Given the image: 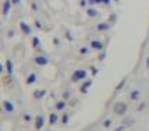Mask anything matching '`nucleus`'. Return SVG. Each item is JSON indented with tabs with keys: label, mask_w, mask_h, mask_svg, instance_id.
Returning <instances> with one entry per match:
<instances>
[{
	"label": "nucleus",
	"mask_w": 149,
	"mask_h": 131,
	"mask_svg": "<svg viewBox=\"0 0 149 131\" xmlns=\"http://www.w3.org/2000/svg\"><path fill=\"white\" fill-rule=\"evenodd\" d=\"M91 70H92V74H93V75H96L97 74V70L95 68V67H91Z\"/></svg>",
	"instance_id": "2f4dec72"
},
{
	"label": "nucleus",
	"mask_w": 149,
	"mask_h": 131,
	"mask_svg": "<svg viewBox=\"0 0 149 131\" xmlns=\"http://www.w3.org/2000/svg\"><path fill=\"white\" fill-rule=\"evenodd\" d=\"M35 25H36V28H38V29H42V22H40V20H39V18H36V20H35Z\"/></svg>",
	"instance_id": "393cba45"
},
{
	"label": "nucleus",
	"mask_w": 149,
	"mask_h": 131,
	"mask_svg": "<svg viewBox=\"0 0 149 131\" xmlns=\"http://www.w3.org/2000/svg\"><path fill=\"white\" fill-rule=\"evenodd\" d=\"M65 36L68 38V40H74L72 39V36H71V33H70V31H67V32H65Z\"/></svg>",
	"instance_id": "c756f323"
},
{
	"label": "nucleus",
	"mask_w": 149,
	"mask_h": 131,
	"mask_svg": "<svg viewBox=\"0 0 149 131\" xmlns=\"http://www.w3.org/2000/svg\"><path fill=\"white\" fill-rule=\"evenodd\" d=\"M86 14L91 17V18H96L97 15H99V11H97L95 7H92V6H89L88 8H86Z\"/></svg>",
	"instance_id": "4468645a"
},
{
	"label": "nucleus",
	"mask_w": 149,
	"mask_h": 131,
	"mask_svg": "<svg viewBox=\"0 0 149 131\" xmlns=\"http://www.w3.org/2000/svg\"><path fill=\"white\" fill-rule=\"evenodd\" d=\"M124 84H125V79H123V81H120V82H118V85L116 86V89H117V91H120V89H121V88L124 86Z\"/></svg>",
	"instance_id": "b1692460"
},
{
	"label": "nucleus",
	"mask_w": 149,
	"mask_h": 131,
	"mask_svg": "<svg viewBox=\"0 0 149 131\" xmlns=\"http://www.w3.org/2000/svg\"><path fill=\"white\" fill-rule=\"evenodd\" d=\"M70 98H71V92H70V91H64V92H63V99L68 100Z\"/></svg>",
	"instance_id": "412c9836"
},
{
	"label": "nucleus",
	"mask_w": 149,
	"mask_h": 131,
	"mask_svg": "<svg viewBox=\"0 0 149 131\" xmlns=\"http://www.w3.org/2000/svg\"><path fill=\"white\" fill-rule=\"evenodd\" d=\"M38 81V74L33 71V72H29V75L26 77V79H25V82L28 84V85H32V84H35Z\"/></svg>",
	"instance_id": "6e6552de"
},
{
	"label": "nucleus",
	"mask_w": 149,
	"mask_h": 131,
	"mask_svg": "<svg viewBox=\"0 0 149 131\" xmlns=\"http://www.w3.org/2000/svg\"><path fill=\"white\" fill-rule=\"evenodd\" d=\"M13 4H15V6H19V4H21V0H13Z\"/></svg>",
	"instance_id": "7c9ffc66"
},
{
	"label": "nucleus",
	"mask_w": 149,
	"mask_h": 131,
	"mask_svg": "<svg viewBox=\"0 0 149 131\" xmlns=\"http://www.w3.org/2000/svg\"><path fill=\"white\" fill-rule=\"evenodd\" d=\"M31 8H32V11H35V13H36V11H39V7H38V4H36V3H32V4H31Z\"/></svg>",
	"instance_id": "bb28decb"
},
{
	"label": "nucleus",
	"mask_w": 149,
	"mask_h": 131,
	"mask_svg": "<svg viewBox=\"0 0 149 131\" xmlns=\"http://www.w3.org/2000/svg\"><path fill=\"white\" fill-rule=\"evenodd\" d=\"M127 110H128V106H127V103H124V102H117L113 106V111H114V114H117V116H124L127 113Z\"/></svg>",
	"instance_id": "f257e3e1"
},
{
	"label": "nucleus",
	"mask_w": 149,
	"mask_h": 131,
	"mask_svg": "<svg viewBox=\"0 0 149 131\" xmlns=\"http://www.w3.org/2000/svg\"><path fill=\"white\" fill-rule=\"evenodd\" d=\"M11 4H13V0H4V3H3V15L4 17L8 15L10 10H11Z\"/></svg>",
	"instance_id": "0eeeda50"
},
{
	"label": "nucleus",
	"mask_w": 149,
	"mask_h": 131,
	"mask_svg": "<svg viewBox=\"0 0 149 131\" xmlns=\"http://www.w3.org/2000/svg\"><path fill=\"white\" fill-rule=\"evenodd\" d=\"M110 125H111V118H106V120L103 121V127L104 128H109Z\"/></svg>",
	"instance_id": "4be33fe9"
},
{
	"label": "nucleus",
	"mask_w": 149,
	"mask_h": 131,
	"mask_svg": "<svg viewBox=\"0 0 149 131\" xmlns=\"http://www.w3.org/2000/svg\"><path fill=\"white\" fill-rule=\"evenodd\" d=\"M91 47L93 50H97V52H102L103 50V42L100 39H92L91 40Z\"/></svg>",
	"instance_id": "20e7f679"
},
{
	"label": "nucleus",
	"mask_w": 149,
	"mask_h": 131,
	"mask_svg": "<svg viewBox=\"0 0 149 131\" xmlns=\"http://www.w3.org/2000/svg\"><path fill=\"white\" fill-rule=\"evenodd\" d=\"M43 125H45V116L38 114V116L35 117V128H36V130H42Z\"/></svg>",
	"instance_id": "39448f33"
},
{
	"label": "nucleus",
	"mask_w": 149,
	"mask_h": 131,
	"mask_svg": "<svg viewBox=\"0 0 149 131\" xmlns=\"http://www.w3.org/2000/svg\"><path fill=\"white\" fill-rule=\"evenodd\" d=\"M111 26L109 22H99L96 25V31H99V32H106V31H109Z\"/></svg>",
	"instance_id": "9d476101"
},
{
	"label": "nucleus",
	"mask_w": 149,
	"mask_h": 131,
	"mask_svg": "<svg viewBox=\"0 0 149 131\" xmlns=\"http://www.w3.org/2000/svg\"><path fill=\"white\" fill-rule=\"evenodd\" d=\"M58 121V116L56 114V113H52L50 116H49V124L50 125H54Z\"/></svg>",
	"instance_id": "f3484780"
},
{
	"label": "nucleus",
	"mask_w": 149,
	"mask_h": 131,
	"mask_svg": "<svg viewBox=\"0 0 149 131\" xmlns=\"http://www.w3.org/2000/svg\"><path fill=\"white\" fill-rule=\"evenodd\" d=\"M68 120H70V116H68L67 113L61 116V123H63V124H67V123H68Z\"/></svg>",
	"instance_id": "aec40b11"
},
{
	"label": "nucleus",
	"mask_w": 149,
	"mask_h": 131,
	"mask_svg": "<svg viewBox=\"0 0 149 131\" xmlns=\"http://www.w3.org/2000/svg\"><path fill=\"white\" fill-rule=\"evenodd\" d=\"M31 43H32V47H33V49H39V47H40V39H39L38 36H33V38H32V42H31Z\"/></svg>",
	"instance_id": "a211bd4d"
},
{
	"label": "nucleus",
	"mask_w": 149,
	"mask_h": 131,
	"mask_svg": "<svg viewBox=\"0 0 149 131\" xmlns=\"http://www.w3.org/2000/svg\"><path fill=\"white\" fill-rule=\"evenodd\" d=\"M114 1H118V0H114Z\"/></svg>",
	"instance_id": "e433bc0d"
},
{
	"label": "nucleus",
	"mask_w": 149,
	"mask_h": 131,
	"mask_svg": "<svg viewBox=\"0 0 149 131\" xmlns=\"http://www.w3.org/2000/svg\"><path fill=\"white\" fill-rule=\"evenodd\" d=\"M33 63L38 66H46L49 63V59L46 56H36V57H33Z\"/></svg>",
	"instance_id": "423d86ee"
},
{
	"label": "nucleus",
	"mask_w": 149,
	"mask_h": 131,
	"mask_svg": "<svg viewBox=\"0 0 149 131\" xmlns=\"http://www.w3.org/2000/svg\"><path fill=\"white\" fill-rule=\"evenodd\" d=\"M79 6H81V7L89 6V4H88V0H81V1H79Z\"/></svg>",
	"instance_id": "cd10ccee"
},
{
	"label": "nucleus",
	"mask_w": 149,
	"mask_h": 131,
	"mask_svg": "<svg viewBox=\"0 0 149 131\" xmlns=\"http://www.w3.org/2000/svg\"><path fill=\"white\" fill-rule=\"evenodd\" d=\"M91 86H92V81H91V79H89V81H85L84 84L79 86V92H81V93H84V95H86V93H88V89H89Z\"/></svg>",
	"instance_id": "9b49d317"
},
{
	"label": "nucleus",
	"mask_w": 149,
	"mask_h": 131,
	"mask_svg": "<svg viewBox=\"0 0 149 131\" xmlns=\"http://www.w3.org/2000/svg\"><path fill=\"white\" fill-rule=\"evenodd\" d=\"M3 107H4V110L7 111V113H13L14 111V103L13 102H10V100H4L3 102Z\"/></svg>",
	"instance_id": "ddd939ff"
},
{
	"label": "nucleus",
	"mask_w": 149,
	"mask_h": 131,
	"mask_svg": "<svg viewBox=\"0 0 149 131\" xmlns=\"http://www.w3.org/2000/svg\"><path fill=\"white\" fill-rule=\"evenodd\" d=\"M116 131H124L125 130V124H120V125H117L116 128H114Z\"/></svg>",
	"instance_id": "a878e982"
},
{
	"label": "nucleus",
	"mask_w": 149,
	"mask_h": 131,
	"mask_svg": "<svg viewBox=\"0 0 149 131\" xmlns=\"http://www.w3.org/2000/svg\"><path fill=\"white\" fill-rule=\"evenodd\" d=\"M14 33H15V31H14V29H11V31H8L7 36H8V38H11V36H14Z\"/></svg>",
	"instance_id": "c85d7f7f"
},
{
	"label": "nucleus",
	"mask_w": 149,
	"mask_h": 131,
	"mask_svg": "<svg viewBox=\"0 0 149 131\" xmlns=\"http://www.w3.org/2000/svg\"><path fill=\"white\" fill-rule=\"evenodd\" d=\"M89 53V47L88 46H82L81 49H79V54L81 56H85V54H88Z\"/></svg>",
	"instance_id": "6ab92c4d"
},
{
	"label": "nucleus",
	"mask_w": 149,
	"mask_h": 131,
	"mask_svg": "<svg viewBox=\"0 0 149 131\" xmlns=\"http://www.w3.org/2000/svg\"><path fill=\"white\" fill-rule=\"evenodd\" d=\"M6 72H7V75H13L14 74V64H13V61L11 60H6Z\"/></svg>",
	"instance_id": "f8f14e48"
},
{
	"label": "nucleus",
	"mask_w": 149,
	"mask_h": 131,
	"mask_svg": "<svg viewBox=\"0 0 149 131\" xmlns=\"http://www.w3.org/2000/svg\"><path fill=\"white\" fill-rule=\"evenodd\" d=\"M19 29H21V32L24 33V35H26V36L32 35V28H31V25H28L25 21H21V22H19Z\"/></svg>",
	"instance_id": "7ed1b4c3"
},
{
	"label": "nucleus",
	"mask_w": 149,
	"mask_h": 131,
	"mask_svg": "<svg viewBox=\"0 0 149 131\" xmlns=\"http://www.w3.org/2000/svg\"><path fill=\"white\" fill-rule=\"evenodd\" d=\"M146 68H149V59H148V61H146Z\"/></svg>",
	"instance_id": "c9c22d12"
},
{
	"label": "nucleus",
	"mask_w": 149,
	"mask_h": 131,
	"mask_svg": "<svg viewBox=\"0 0 149 131\" xmlns=\"http://www.w3.org/2000/svg\"><path fill=\"white\" fill-rule=\"evenodd\" d=\"M65 106H67V100H65V99H61V100L56 102V110H64Z\"/></svg>",
	"instance_id": "2eb2a0df"
},
{
	"label": "nucleus",
	"mask_w": 149,
	"mask_h": 131,
	"mask_svg": "<svg viewBox=\"0 0 149 131\" xmlns=\"http://www.w3.org/2000/svg\"><path fill=\"white\" fill-rule=\"evenodd\" d=\"M110 1L111 0H103V4L104 6H109V4H110Z\"/></svg>",
	"instance_id": "f704fd0d"
},
{
	"label": "nucleus",
	"mask_w": 149,
	"mask_h": 131,
	"mask_svg": "<svg viewBox=\"0 0 149 131\" xmlns=\"http://www.w3.org/2000/svg\"><path fill=\"white\" fill-rule=\"evenodd\" d=\"M143 107H145V103H141V105L138 106V111H141L143 109Z\"/></svg>",
	"instance_id": "473e14b6"
},
{
	"label": "nucleus",
	"mask_w": 149,
	"mask_h": 131,
	"mask_svg": "<svg viewBox=\"0 0 149 131\" xmlns=\"http://www.w3.org/2000/svg\"><path fill=\"white\" fill-rule=\"evenodd\" d=\"M46 93H47V92H46V89H36V91H33L32 96H33V99H36V100H40V99L45 98Z\"/></svg>",
	"instance_id": "1a4fd4ad"
},
{
	"label": "nucleus",
	"mask_w": 149,
	"mask_h": 131,
	"mask_svg": "<svg viewBox=\"0 0 149 131\" xmlns=\"http://www.w3.org/2000/svg\"><path fill=\"white\" fill-rule=\"evenodd\" d=\"M24 120H25L26 123H29V121H32V116H31L29 113H25V114H24Z\"/></svg>",
	"instance_id": "5701e85b"
},
{
	"label": "nucleus",
	"mask_w": 149,
	"mask_h": 131,
	"mask_svg": "<svg viewBox=\"0 0 149 131\" xmlns=\"http://www.w3.org/2000/svg\"><path fill=\"white\" fill-rule=\"evenodd\" d=\"M88 4H89V6H93V4H96V3H95V0H88Z\"/></svg>",
	"instance_id": "72a5a7b5"
},
{
	"label": "nucleus",
	"mask_w": 149,
	"mask_h": 131,
	"mask_svg": "<svg viewBox=\"0 0 149 131\" xmlns=\"http://www.w3.org/2000/svg\"><path fill=\"white\" fill-rule=\"evenodd\" d=\"M86 75H88V71H86V70H84V68L75 70V71L72 72V75H71V81H72V82H78V81H82V79L86 78Z\"/></svg>",
	"instance_id": "f03ea898"
},
{
	"label": "nucleus",
	"mask_w": 149,
	"mask_h": 131,
	"mask_svg": "<svg viewBox=\"0 0 149 131\" xmlns=\"http://www.w3.org/2000/svg\"><path fill=\"white\" fill-rule=\"evenodd\" d=\"M139 98H141V92H139V91H132L130 93V99H131V100H134V102L139 100Z\"/></svg>",
	"instance_id": "dca6fc26"
}]
</instances>
